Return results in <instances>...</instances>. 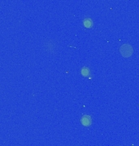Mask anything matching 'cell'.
<instances>
[{"label":"cell","mask_w":139,"mask_h":146,"mask_svg":"<svg viewBox=\"0 0 139 146\" xmlns=\"http://www.w3.org/2000/svg\"><path fill=\"white\" fill-rule=\"evenodd\" d=\"M120 53L121 54V55L124 58L130 57L133 53H134V49L129 44H124L121 46L120 47Z\"/></svg>","instance_id":"6da1fadb"},{"label":"cell","mask_w":139,"mask_h":146,"mask_svg":"<svg viewBox=\"0 0 139 146\" xmlns=\"http://www.w3.org/2000/svg\"><path fill=\"white\" fill-rule=\"evenodd\" d=\"M83 24H84L85 27H86V28H91V26H92V21L90 19H89V18L85 19Z\"/></svg>","instance_id":"3957f363"},{"label":"cell","mask_w":139,"mask_h":146,"mask_svg":"<svg viewBox=\"0 0 139 146\" xmlns=\"http://www.w3.org/2000/svg\"><path fill=\"white\" fill-rule=\"evenodd\" d=\"M82 73V74L84 75V76H86L88 74H89V70H88L87 68H83Z\"/></svg>","instance_id":"277c9868"},{"label":"cell","mask_w":139,"mask_h":146,"mask_svg":"<svg viewBox=\"0 0 139 146\" xmlns=\"http://www.w3.org/2000/svg\"><path fill=\"white\" fill-rule=\"evenodd\" d=\"M81 121L84 126H90L91 123V118L89 115H84Z\"/></svg>","instance_id":"7a4b0ae2"}]
</instances>
